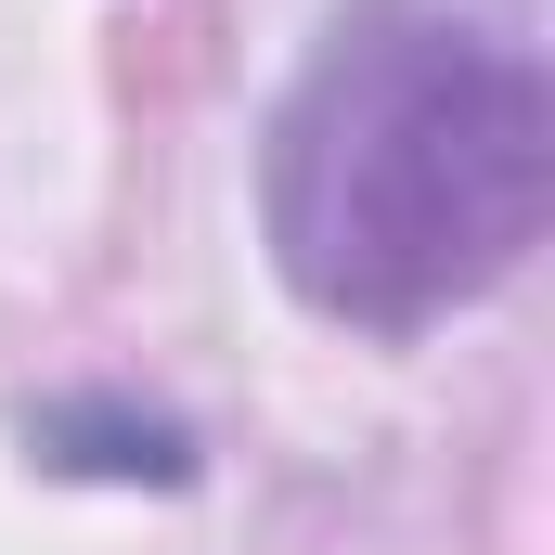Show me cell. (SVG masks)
Segmentation results:
<instances>
[{"label":"cell","instance_id":"6da1fadb","mask_svg":"<svg viewBox=\"0 0 555 555\" xmlns=\"http://www.w3.org/2000/svg\"><path fill=\"white\" fill-rule=\"evenodd\" d=\"M555 104L478 0H336L259 142V233L297 310L426 336L543 246Z\"/></svg>","mask_w":555,"mask_h":555},{"label":"cell","instance_id":"7a4b0ae2","mask_svg":"<svg viewBox=\"0 0 555 555\" xmlns=\"http://www.w3.org/2000/svg\"><path fill=\"white\" fill-rule=\"evenodd\" d=\"M26 452L65 478H155V491L194 478V439L168 414H130V401H52V414H26Z\"/></svg>","mask_w":555,"mask_h":555}]
</instances>
